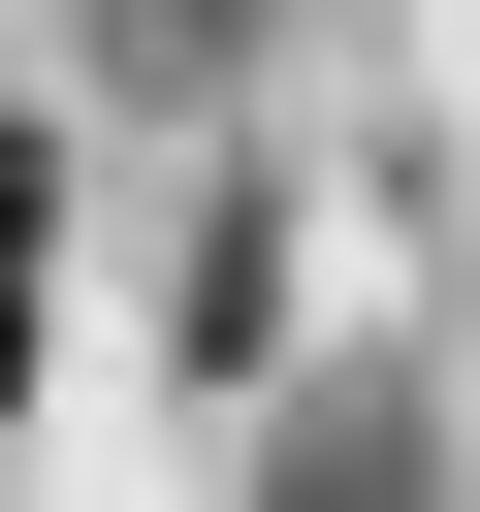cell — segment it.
Returning a JSON list of instances; mask_svg holds the SVG:
<instances>
[{"label":"cell","instance_id":"obj_2","mask_svg":"<svg viewBox=\"0 0 480 512\" xmlns=\"http://www.w3.org/2000/svg\"><path fill=\"white\" fill-rule=\"evenodd\" d=\"M32 256H64V160L0 128V384H32Z\"/></svg>","mask_w":480,"mask_h":512},{"label":"cell","instance_id":"obj_3","mask_svg":"<svg viewBox=\"0 0 480 512\" xmlns=\"http://www.w3.org/2000/svg\"><path fill=\"white\" fill-rule=\"evenodd\" d=\"M96 32H128V64H224V32H256V0H96Z\"/></svg>","mask_w":480,"mask_h":512},{"label":"cell","instance_id":"obj_1","mask_svg":"<svg viewBox=\"0 0 480 512\" xmlns=\"http://www.w3.org/2000/svg\"><path fill=\"white\" fill-rule=\"evenodd\" d=\"M192 352H224V416H256V352H288V192H224V224H192Z\"/></svg>","mask_w":480,"mask_h":512}]
</instances>
